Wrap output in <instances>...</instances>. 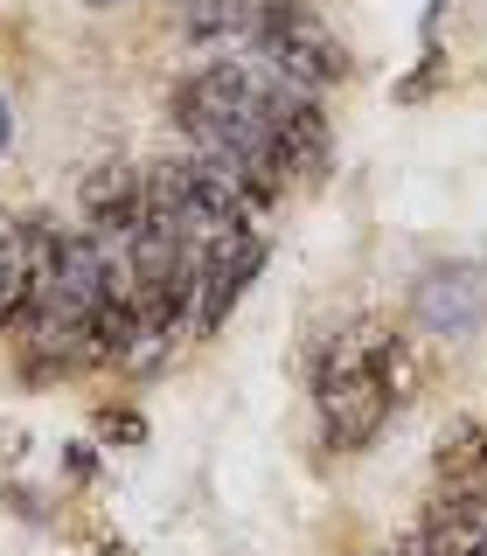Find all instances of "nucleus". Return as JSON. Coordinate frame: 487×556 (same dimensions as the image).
<instances>
[{
    "mask_svg": "<svg viewBox=\"0 0 487 556\" xmlns=\"http://www.w3.org/2000/svg\"><path fill=\"white\" fill-rule=\"evenodd\" d=\"M147 223V174L133 161H104L84 181V230L91 237H133Z\"/></svg>",
    "mask_w": 487,
    "mask_h": 556,
    "instance_id": "obj_8",
    "label": "nucleus"
},
{
    "mask_svg": "<svg viewBox=\"0 0 487 556\" xmlns=\"http://www.w3.org/2000/svg\"><path fill=\"white\" fill-rule=\"evenodd\" d=\"M411 320L425 327V334H446V341L474 334V327L487 320V271L480 265H439V271H425L411 286Z\"/></svg>",
    "mask_w": 487,
    "mask_h": 556,
    "instance_id": "obj_6",
    "label": "nucleus"
},
{
    "mask_svg": "<svg viewBox=\"0 0 487 556\" xmlns=\"http://www.w3.org/2000/svg\"><path fill=\"white\" fill-rule=\"evenodd\" d=\"M432 473H439V486H452V494H480L487 501V425L480 417H452L439 431Z\"/></svg>",
    "mask_w": 487,
    "mask_h": 556,
    "instance_id": "obj_9",
    "label": "nucleus"
},
{
    "mask_svg": "<svg viewBox=\"0 0 487 556\" xmlns=\"http://www.w3.org/2000/svg\"><path fill=\"white\" fill-rule=\"evenodd\" d=\"M63 466H70V480H91V466H98V452H91V439H70V452H63Z\"/></svg>",
    "mask_w": 487,
    "mask_h": 556,
    "instance_id": "obj_12",
    "label": "nucleus"
},
{
    "mask_svg": "<svg viewBox=\"0 0 487 556\" xmlns=\"http://www.w3.org/2000/svg\"><path fill=\"white\" fill-rule=\"evenodd\" d=\"M0 147H8V104H0Z\"/></svg>",
    "mask_w": 487,
    "mask_h": 556,
    "instance_id": "obj_13",
    "label": "nucleus"
},
{
    "mask_svg": "<svg viewBox=\"0 0 487 556\" xmlns=\"http://www.w3.org/2000/svg\"><path fill=\"white\" fill-rule=\"evenodd\" d=\"M147 202L174 216L196 243H216V237H237L258 223V202L251 188L230 181L223 167H209L202 153H174V161H153L147 167Z\"/></svg>",
    "mask_w": 487,
    "mask_h": 556,
    "instance_id": "obj_3",
    "label": "nucleus"
},
{
    "mask_svg": "<svg viewBox=\"0 0 487 556\" xmlns=\"http://www.w3.org/2000/svg\"><path fill=\"white\" fill-rule=\"evenodd\" d=\"M411 556H487V501L439 486L425 501V515H417Z\"/></svg>",
    "mask_w": 487,
    "mask_h": 556,
    "instance_id": "obj_7",
    "label": "nucleus"
},
{
    "mask_svg": "<svg viewBox=\"0 0 487 556\" xmlns=\"http://www.w3.org/2000/svg\"><path fill=\"white\" fill-rule=\"evenodd\" d=\"M174 126L188 132V153H202L209 167L251 188L258 208L292 188L286 147H278V126L265 112V63L258 56H223L188 70L174 84Z\"/></svg>",
    "mask_w": 487,
    "mask_h": 556,
    "instance_id": "obj_1",
    "label": "nucleus"
},
{
    "mask_svg": "<svg viewBox=\"0 0 487 556\" xmlns=\"http://www.w3.org/2000/svg\"><path fill=\"white\" fill-rule=\"evenodd\" d=\"M251 8L258 0H174V14H182V28L196 35V42H223V35H244V42H251Z\"/></svg>",
    "mask_w": 487,
    "mask_h": 556,
    "instance_id": "obj_10",
    "label": "nucleus"
},
{
    "mask_svg": "<svg viewBox=\"0 0 487 556\" xmlns=\"http://www.w3.org/2000/svg\"><path fill=\"white\" fill-rule=\"evenodd\" d=\"M244 49H258L272 70H286V77L307 84V91H327V84L355 77L341 35L321 22L313 0H258V8H251V42H244Z\"/></svg>",
    "mask_w": 487,
    "mask_h": 556,
    "instance_id": "obj_4",
    "label": "nucleus"
},
{
    "mask_svg": "<svg viewBox=\"0 0 487 556\" xmlns=\"http://www.w3.org/2000/svg\"><path fill=\"white\" fill-rule=\"evenodd\" d=\"M265 271V237L237 230L216 237L202 251V286H196V334H223V320L237 313V300L251 292V278Z\"/></svg>",
    "mask_w": 487,
    "mask_h": 556,
    "instance_id": "obj_5",
    "label": "nucleus"
},
{
    "mask_svg": "<svg viewBox=\"0 0 487 556\" xmlns=\"http://www.w3.org/2000/svg\"><path fill=\"white\" fill-rule=\"evenodd\" d=\"M411 396L404 348L383 320H355L313 355V410L335 452H362L390 425V410Z\"/></svg>",
    "mask_w": 487,
    "mask_h": 556,
    "instance_id": "obj_2",
    "label": "nucleus"
},
{
    "mask_svg": "<svg viewBox=\"0 0 487 556\" xmlns=\"http://www.w3.org/2000/svg\"><path fill=\"white\" fill-rule=\"evenodd\" d=\"M98 431H104V439H118V445H139V439H147V417L126 410V404H112V410L98 417Z\"/></svg>",
    "mask_w": 487,
    "mask_h": 556,
    "instance_id": "obj_11",
    "label": "nucleus"
}]
</instances>
